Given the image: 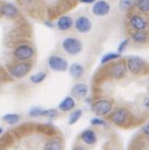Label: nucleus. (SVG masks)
I'll return each mask as SVG.
<instances>
[{
	"label": "nucleus",
	"mask_w": 149,
	"mask_h": 150,
	"mask_svg": "<svg viewBox=\"0 0 149 150\" xmlns=\"http://www.w3.org/2000/svg\"><path fill=\"white\" fill-rule=\"evenodd\" d=\"M127 69L134 76H141L145 74L146 70V64L142 58L138 56H131L127 60Z\"/></svg>",
	"instance_id": "f257e3e1"
},
{
	"label": "nucleus",
	"mask_w": 149,
	"mask_h": 150,
	"mask_svg": "<svg viewBox=\"0 0 149 150\" xmlns=\"http://www.w3.org/2000/svg\"><path fill=\"white\" fill-rule=\"evenodd\" d=\"M61 47L69 55H78L82 50V43L81 41L74 37L65 38L61 42Z\"/></svg>",
	"instance_id": "f03ea898"
},
{
	"label": "nucleus",
	"mask_w": 149,
	"mask_h": 150,
	"mask_svg": "<svg viewBox=\"0 0 149 150\" xmlns=\"http://www.w3.org/2000/svg\"><path fill=\"white\" fill-rule=\"evenodd\" d=\"M113 103L111 101L107 99H100L97 100L92 105V111L97 116H105L112 111Z\"/></svg>",
	"instance_id": "7ed1b4c3"
},
{
	"label": "nucleus",
	"mask_w": 149,
	"mask_h": 150,
	"mask_svg": "<svg viewBox=\"0 0 149 150\" xmlns=\"http://www.w3.org/2000/svg\"><path fill=\"white\" fill-rule=\"evenodd\" d=\"M111 120L117 126H124L130 120V113L125 108H119L110 116Z\"/></svg>",
	"instance_id": "20e7f679"
},
{
	"label": "nucleus",
	"mask_w": 149,
	"mask_h": 150,
	"mask_svg": "<svg viewBox=\"0 0 149 150\" xmlns=\"http://www.w3.org/2000/svg\"><path fill=\"white\" fill-rule=\"evenodd\" d=\"M49 66L51 70L57 72H64L68 68V63L61 56H51L48 60Z\"/></svg>",
	"instance_id": "39448f33"
},
{
	"label": "nucleus",
	"mask_w": 149,
	"mask_h": 150,
	"mask_svg": "<svg viewBox=\"0 0 149 150\" xmlns=\"http://www.w3.org/2000/svg\"><path fill=\"white\" fill-rule=\"evenodd\" d=\"M35 54L34 49L29 45H20L14 51V56L20 61H26L33 58Z\"/></svg>",
	"instance_id": "423d86ee"
},
{
	"label": "nucleus",
	"mask_w": 149,
	"mask_h": 150,
	"mask_svg": "<svg viewBox=\"0 0 149 150\" xmlns=\"http://www.w3.org/2000/svg\"><path fill=\"white\" fill-rule=\"evenodd\" d=\"M30 68H31V66L28 64L20 63V64H14L13 66L10 67L8 72L13 77L20 79V77L26 76L29 73Z\"/></svg>",
	"instance_id": "0eeeda50"
},
{
	"label": "nucleus",
	"mask_w": 149,
	"mask_h": 150,
	"mask_svg": "<svg viewBox=\"0 0 149 150\" xmlns=\"http://www.w3.org/2000/svg\"><path fill=\"white\" fill-rule=\"evenodd\" d=\"M75 28L78 33L87 34L89 33L92 28L91 21L86 16H79L74 23Z\"/></svg>",
	"instance_id": "6e6552de"
},
{
	"label": "nucleus",
	"mask_w": 149,
	"mask_h": 150,
	"mask_svg": "<svg viewBox=\"0 0 149 150\" xmlns=\"http://www.w3.org/2000/svg\"><path fill=\"white\" fill-rule=\"evenodd\" d=\"M111 7L108 4V2L105 1V0H98L96 1L93 6H92V13H93L95 16L98 17H102L105 16L109 12H110Z\"/></svg>",
	"instance_id": "1a4fd4ad"
},
{
	"label": "nucleus",
	"mask_w": 149,
	"mask_h": 150,
	"mask_svg": "<svg viewBox=\"0 0 149 150\" xmlns=\"http://www.w3.org/2000/svg\"><path fill=\"white\" fill-rule=\"evenodd\" d=\"M126 70H127V66L125 65V64L122 63V62H119V63H116L111 65L109 69V74L114 79H119L125 76Z\"/></svg>",
	"instance_id": "9d476101"
},
{
	"label": "nucleus",
	"mask_w": 149,
	"mask_h": 150,
	"mask_svg": "<svg viewBox=\"0 0 149 150\" xmlns=\"http://www.w3.org/2000/svg\"><path fill=\"white\" fill-rule=\"evenodd\" d=\"M130 25L131 27L134 31H145L147 27V23L146 21L141 17L140 15L134 14L130 18Z\"/></svg>",
	"instance_id": "9b49d317"
},
{
	"label": "nucleus",
	"mask_w": 149,
	"mask_h": 150,
	"mask_svg": "<svg viewBox=\"0 0 149 150\" xmlns=\"http://www.w3.org/2000/svg\"><path fill=\"white\" fill-rule=\"evenodd\" d=\"M89 92V87L84 83H76L72 88V94L78 99H81L87 96Z\"/></svg>",
	"instance_id": "f8f14e48"
},
{
	"label": "nucleus",
	"mask_w": 149,
	"mask_h": 150,
	"mask_svg": "<svg viewBox=\"0 0 149 150\" xmlns=\"http://www.w3.org/2000/svg\"><path fill=\"white\" fill-rule=\"evenodd\" d=\"M73 24H74L73 19L70 16H63L59 18V20L57 21L56 26H57V28L60 31H67L73 26Z\"/></svg>",
	"instance_id": "ddd939ff"
},
{
	"label": "nucleus",
	"mask_w": 149,
	"mask_h": 150,
	"mask_svg": "<svg viewBox=\"0 0 149 150\" xmlns=\"http://www.w3.org/2000/svg\"><path fill=\"white\" fill-rule=\"evenodd\" d=\"M81 139L86 144H89V146H92L97 141V136L95 132L92 130H86L82 132L81 134Z\"/></svg>",
	"instance_id": "4468645a"
},
{
	"label": "nucleus",
	"mask_w": 149,
	"mask_h": 150,
	"mask_svg": "<svg viewBox=\"0 0 149 150\" xmlns=\"http://www.w3.org/2000/svg\"><path fill=\"white\" fill-rule=\"evenodd\" d=\"M0 13L4 16H8V17H13L18 13V9L17 8L13 6L12 4H4L0 8Z\"/></svg>",
	"instance_id": "2eb2a0df"
},
{
	"label": "nucleus",
	"mask_w": 149,
	"mask_h": 150,
	"mask_svg": "<svg viewBox=\"0 0 149 150\" xmlns=\"http://www.w3.org/2000/svg\"><path fill=\"white\" fill-rule=\"evenodd\" d=\"M131 39L136 43H145L148 39V35L145 31H134L131 34Z\"/></svg>",
	"instance_id": "dca6fc26"
},
{
	"label": "nucleus",
	"mask_w": 149,
	"mask_h": 150,
	"mask_svg": "<svg viewBox=\"0 0 149 150\" xmlns=\"http://www.w3.org/2000/svg\"><path fill=\"white\" fill-rule=\"evenodd\" d=\"M75 100L73 99L72 97H66L65 99L60 103L59 105V108L61 109V111H64V112H66V111H70L72 110L73 108L75 107Z\"/></svg>",
	"instance_id": "f3484780"
},
{
	"label": "nucleus",
	"mask_w": 149,
	"mask_h": 150,
	"mask_svg": "<svg viewBox=\"0 0 149 150\" xmlns=\"http://www.w3.org/2000/svg\"><path fill=\"white\" fill-rule=\"evenodd\" d=\"M69 72L71 76L75 79H79L84 74V68L83 66L79 64H73L69 68Z\"/></svg>",
	"instance_id": "a211bd4d"
},
{
	"label": "nucleus",
	"mask_w": 149,
	"mask_h": 150,
	"mask_svg": "<svg viewBox=\"0 0 149 150\" xmlns=\"http://www.w3.org/2000/svg\"><path fill=\"white\" fill-rule=\"evenodd\" d=\"M134 5L137 9L143 13L149 11V0H134Z\"/></svg>",
	"instance_id": "6ab92c4d"
},
{
	"label": "nucleus",
	"mask_w": 149,
	"mask_h": 150,
	"mask_svg": "<svg viewBox=\"0 0 149 150\" xmlns=\"http://www.w3.org/2000/svg\"><path fill=\"white\" fill-rule=\"evenodd\" d=\"M45 150H61V143L59 140H51L46 143Z\"/></svg>",
	"instance_id": "aec40b11"
},
{
	"label": "nucleus",
	"mask_w": 149,
	"mask_h": 150,
	"mask_svg": "<svg viewBox=\"0 0 149 150\" xmlns=\"http://www.w3.org/2000/svg\"><path fill=\"white\" fill-rule=\"evenodd\" d=\"M120 56H121V54H119V52H108L105 55H104V57L102 58L101 63L102 64L109 63V62H111V61H115L117 59H119Z\"/></svg>",
	"instance_id": "412c9836"
},
{
	"label": "nucleus",
	"mask_w": 149,
	"mask_h": 150,
	"mask_svg": "<svg viewBox=\"0 0 149 150\" xmlns=\"http://www.w3.org/2000/svg\"><path fill=\"white\" fill-rule=\"evenodd\" d=\"M46 76H47V74L44 73V72H38V73L31 76L30 80L34 84H38L46 79Z\"/></svg>",
	"instance_id": "4be33fe9"
},
{
	"label": "nucleus",
	"mask_w": 149,
	"mask_h": 150,
	"mask_svg": "<svg viewBox=\"0 0 149 150\" xmlns=\"http://www.w3.org/2000/svg\"><path fill=\"white\" fill-rule=\"evenodd\" d=\"M3 120L8 124H16L20 120V116L18 114H8V115H5L3 117Z\"/></svg>",
	"instance_id": "5701e85b"
},
{
	"label": "nucleus",
	"mask_w": 149,
	"mask_h": 150,
	"mask_svg": "<svg viewBox=\"0 0 149 150\" xmlns=\"http://www.w3.org/2000/svg\"><path fill=\"white\" fill-rule=\"evenodd\" d=\"M81 115H82V111L80 109H78V110H76L72 113L70 115V117H69V124L70 125H73V124H75L76 121H78L80 118Z\"/></svg>",
	"instance_id": "b1692460"
},
{
	"label": "nucleus",
	"mask_w": 149,
	"mask_h": 150,
	"mask_svg": "<svg viewBox=\"0 0 149 150\" xmlns=\"http://www.w3.org/2000/svg\"><path fill=\"white\" fill-rule=\"evenodd\" d=\"M132 5H134V0H119V7L122 10H127L132 7Z\"/></svg>",
	"instance_id": "393cba45"
},
{
	"label": "nucleus",
	"mask_w": 149,
	"mask_h": 150,
	"mask_svg": "<svg viewBox=\"0 0 149 150\" xmlns=\"http://www.w3.org/2000/svg\"><path fill=\"white\" fill-rule=\"evenodd\" d=\"M129 43H130V40L128 39V38L123 40L122 42L119 44V48H117V52H119V54H121L122 52H124L125 50H126L127 47H128V45H129Z\"/></svg>",
	"instance_id": "a878e982"
},
{
	"label": "nucleus",
	"mask_w": 149,
	"mask_h": 150,
	"mask_svg": "<svg viewBox=\"0 0 149 150\" xmlns=\"http://www.w3.org/2000/svg\"><path fill=\"white\" fill-rule=\"evenodd\" d=\"M43 113H44V111L42 109H40V108H37V107H35V108H33V109H31L30 115L33 116V117H37V116H43Z\"/></svg>",
	"instance_id": "bb28decb"
},
{
	"label": "nucleus",
	"mask_w": 149,
	"mask_h": 150,
	"mask_svg": "<svg viewBox=\"0 0 149 150\" xmlns=\"http://www.w3.org/2000/svg\"><path fill=\"white\" fill-rule=\"evenodd\" d=\"M57 111H56L55 109H49V110H46L44 111L43 113V116H46L48 117H50V118H53L55 117L56 116H57Z\"/></svg>",
	"instance_id": "cd10ccee"
},
{
	"label": "nucleus",
	"mask_w": 149,
	"mask_h": 150,
	"mask_svg": "<svg viewBox=\"0 0 149 150\" xmlns=\"http://www.w3.org/2000/svg\"><path fill=\"white\" fill-rule=\"evenodd\" d=\"M90 123L92 125H105V121L100 120V118H93V120H91Z\"/></svg>",
	"instance_id": "c85d7f7f"
},
{
	"label": "nucleus",
	"mask_w": 149,
	"mask_h": 150,
	"mask_svg": "<svg viewBox=\"0 0 149 150\" xmlns=\"http://www.w3.org/2000/svg\"><path fill=\"white\" fill-rule=\"evenodd\" d=\"M143 132H145L147 136H149V122H147L145 126L143 128Z\"/></svg>",
	"instance_id": "c756f323"
},
{
	"label": "nucleus",
	"mask_w": 149,
	"mask_h": 150,
	"mask_svg": "<svg viewBox=\"0 0 149 150\" xmlns=\"http://www.w3.org/2000/svg\"><path fill=\"white\" fill-rule=\"evenodd\" d=\"M79 1L84 4H90V3H95L96 0H79Z\"/></svg>",
	"instance_id": "7c9ffc66"
},
{
	"label": "nucleus",
	"mask_w": 149,
	"mask_h": 150,
	"mask_svg": "<svg viewBox=\"0 0 149 150\" xmlns=\"http://www.w3.org/2000/svg\"><path fill=\"white\" fill-rule=\"evenodd\" d=\"M145 106L146 109L149 111V97H148V98H146L145 101Z\"/></svg>",
	"instance_id": "2f4dec72"
},
{
	"label": "nucleus",
	"mask_w": 149,
	"mask_h": 150,
	"mask_svg": "<svg viewBox=\"0 0 149 150\" xmlns=\"http://www.w3.org/2000/svg\"><path fill=\"white\" fill-rule=\"evenodd\" d=\"M45 23H46V25H47V26H49V27H50V28L54 27V24H53V23H49V22H46Z\"/></svg>",
	"instance_id": "473e14b6"
},
{
	"label": "nucleus",
	"mask_w": 149,
	"mask_h": 150,
	"mask_svg": "<svg viewBox=\"0 0 149 150\" xmlns=\"http://www.w3.org/2000/svg\"><path fill=\"white\" fill-rule=\"evenodd\" d=\"M74 150H87V149L84 148V147H82V146H76V147H75Z\"/></svg>",
	"instance_id": "72a5a7b5"
},
{
	"label": "nucleus",
	"mask_w": 149,
	"mask_h": 150,
	"mask_svg": "<svg viewBox=\"0 0 149 150\" xmlns=\"http://www.w3.org/2000/svg\"><path fill=\"white\" fill-rule=\"evenodd\" d=\"M3 130H2V128H0V135H1V133H2Z\"/></svg>",
	"instance_id": "f704fd0d"
}]
</instances>
